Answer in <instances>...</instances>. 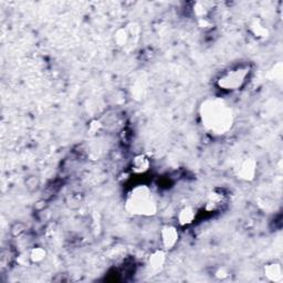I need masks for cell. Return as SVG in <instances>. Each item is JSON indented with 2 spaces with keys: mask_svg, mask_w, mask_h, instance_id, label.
<instances>
[{
  "mask_svg": "<svg viewBox=\"0 0 283 283\" xmlns=\"http://www.w3.org/2000/svg\"><path fill=\"white\" fill-rule=\"evenodd\" d=\"M199 118L206 132L214 136L227 134L234 126L232 110L219 98L204 100L199 106Z\"/></svg>",
  "mask_w": 283,
  "mask_h": 283,
  "instance_id": "obj_1",
  "label": "cell"
},
{
  "mask_svg": "<svg viewBox=\"0 0 283 283\" xmlns=\"http://www.w3.org/2000/svg\"><path fill=\"white\" fill-rule=\"evenodd\" d=\"M125 209L134 216L153 217L157 214L158 206L150 188L146 185H138L128 192Z\"/></svg>",
  "mask_w": 283,
  "mask_h": 283,
  "instance_id": "obj_2",
  "label": "cell"
},
{
  "mask_svg": "<svg viewBox=\"0 0 283 283\" xmlns=\"http://www.w3.org/2000/svg\"><path fill=\"white\" fill-rule=\"evenodd\" d=\"M251 72V68L248 64H240L230 68L224 71L216 81V86L222 91L234 92L238 91L247 83Z\"/></svg>",
  "mask_w": 283,
  "mask_h": 283,
  "instance_id": "obj_3",
  "label": "cell"
},
{
  "mask_svg": "<svg viewBox=\"0 0 283 283\" xmlns=\"http://www.w3.org/2000/svg\"><path fill=\"white\" fill-rule=\"evenodd\" d=\"M234 172L240 180L251 182L254 180L256 172H258V164L252 157H246L236 166Z\"/></svg>",
  "mask_w": 283,
  "mask_h": 283,
  "instance_id": "obj_4",
  "label": "cell"
},
{
  "mask_svg": "<svg viewBox=\"0 0 283 283\" xmlns=\"http://www.w3.org/2000/svg\"><path fill=\"white\" fill-rule=\"evenodd\" d=\"M160 238L162 248L168 251L174 249L175 246L178 244V241H180V232H178V230L175 226L166 224V226L160 229Z\"/></svg>",
  "mask_w": 283,
  "mask_h": 283,
  "instance_id": "obj_5",
  "label": "cell"
},
{
  "mask_svg": "<svg viewBox=\"0 0 283 283\" xmlns=\"http://www.w3.org/2000/svg\"><path fill=\"white\" fill-rule=\"evenodd\" d=\"M227 202V197L220 190H214L208 194L205 209L209 212H214L222 209Z\"/></svg>",
  "mask_w": 283,
  "mask_h": 283,
  "instance_id": "obj_6",
  "label": "cell"
},
{
  "mask_svg": "<svg viewBox=\"0 0 283 283\" xmlns=\"http://www.w3.org/2000/svg\"><path fill=\"white\" fill-rule=\"evenodd\" d=\"M166 250L164 249H158L152 252L148 256V266L150 272L157 274L164 269L165 264H166Z\"/></svg>",
  "mask_w": 283,
  "mask_h": 283,
  "instance_id": "obj_7",
  "label": "cell"
},
{
  "mask_svg": "<svg viewBox=\"0 0 283 283\" xmlns=\"http://www.w3.org/2000/svg\"><path fill=\"white\" fill-rule=\"evenodd\" d=\"M248 30H249V34L256 40L264 41V40L268 39L270 36L269 28L266 27V24L259 18L251 20L249 24Z\"/></svg>",
  "mask_w": 283,
  "mask_h": 283,
  "instance_id": "obj_8",
  "label": "cell"
},
{
  "mask_svg": "<svg viewBox=\"0 0 283 283\" xmlns=\"http://www.w3.org/2000/svg\"><path fill=\"white\" fill-rule=\"evenodd\" d=\"M264 274L266 280L274 283H280L283 280V270L280 262L271 261L264 266Z\"/></svg>",
  "mask_w": 283,
  "mask_h": 283,
  "instance_id": "obj_9",
  "label": "cell"
},
{
  "mask_svg": "<svg viewBox=\"0 0 283 283\" xmlns=\"http://www.w3.org/2000/svg\"><path fill=\"white\" fill-rule=\"evenodd\" d=\"M150 160L148 155L138 154L130 160V170L136 175H143L150 170Z\"/></svg>",
  "mask_w": 283,
  "mask_h": 283,
  "instance_id": "obj_10",
  "label": "cell"
},
{
  "mask_svg": "<svg viewBox=\"0 0 283 283\" xmlns=\"http://www.w3.org/2000/svg\"><path fill=\"white\" fill-rule=\"evenodd\" d=\"M197 217V210L192 206H184L177 214V222L182 227L192 224Z\"/></svg>",
  "mask_w": 283,
  "mask_h": 283,
  "instance_id": "obj_11",
  "label": "cell"
},
{
  "mask_svg": "<svg viewBox=\"0 0 283 283\" xmlns=\"http://www.w3.org/2000/svg\"><path fill=\"white\" fill-rule=\"evenodd\" d=\"M214 4L208 2H192V12L195 17L198 19H204L208 18L209 14H210Z\"/></svg>",
  "mask_w": 283,
  "mask_h": 283,
  "instance_id": "obj_12",
  "label": "cell"
},
{
  "mask_svg": "<svg viewBox=\"0 0 283 283\" xmlns=\"http://www.w3.org/2000/svg\"><path fill=\"white\" fill-rule=\"evenodd\" d=\"M130 41L128 31L125 27H120L118 29L115 30V32L113 34V42L114 44L118 46L120 49L125 48L128 44Z\"/></svg>",
  "mask_w": 283,
  "mask_h": 283,
  "instance_id": "obj_13",
  "label": "cell"
},
{
  "mask_svg": "<svg viewBox=\"0 0 283 283\" xmlns=\"http://www.w3.org/2000/svg\"><path fill=\"white\" fill-rule=\"evenodd\" d=\"M28 254L31 264H40L46 260L48 252H46V250L44 247L36 246V247H32L28 251Z\"/></svg>",
  "mask_w": 283,
  "mask_h": 283,
  "instance_id": "obj_14",
  "label": "cell"
},
{
  "mask_svg": "<svg viewBox=\"0 0 283 283\" xmlns=\"http://www.w3.org/2000/svg\"><path fill=\"white\" fill-rule=\"evenodd\" d=\"M24 186L26 190H27L29 192H36L41 186L40 178L36 175H29L24 180Z\"/></svg>",
  "mask_w": 283,
  "mask_h": 283,
  "instance_id": "obj_15",
  "label": "cell"
},
{
  "mask_svg": "<svg viewBox=\"0 0 283 283\" xmlns=\"http://www.w3.org/2000/svg\"><path fill=\"white\" fill-rule=\"evenodd\" d=\"M26 232V224L22 222H14L10 224L9 232L12 238H19Z\"/></svg>",
  "mask_w": 283,
  "mask_h": 283,
  "instance_id": "obj_16",
  "label": "cell"
},
{
  "mask_svg": "<svg viewBox=\"0 0 283 283\" xmlns=\"http://www.w3.org/2000/svg\"><path fill=\"white\" fill-rule=\"evenodd\" d=\"M128 31V34H130V40L136 41L140 38V27L138 22H130L126 24V27H125Z\"/></svg>",
  "mask_w": 283,
  "mask_h": 283,
  "instance_id": "obj_17",
  "label": "cell"
},
{
  "mask_svg": "<svg viewBox=\"0 0 283 283\" xmlns=\"http://www.w3.org/2000/svg\"><path fill=\"white\" fill-rule=\"evenodd\" d=\"M48 206H49L48 200H46V198H41V199H39V200H36L34 202V212L36 214H39V212H42L46 210V209H48Z\"/></svg>",
  "mask_w": 283,
  "mask_h": 283,
  "instance_id": "obj_18",
  "label": "cell"
},
{
  "mask_svg": "<svg viewBox=\"0 0 283 283\" xmlns=\"http://www.w3.org/2000/svg\"><path fill=\"white\" fill-rule=\"evenodd\" d=\"M103 128V124L100 120H92L88 123V132L91 134H98Z\"/></svg>",
  "mask_w": 283,
  "mask_h": 283,
  "instance_id": "obj_19",
  "label": "cell"
},
{
  "mask_svg": "<svg viewBox=\"0 0 283 283\" xmlns=\"http://www.w3.org/2000/svg\"><path fill=\"white\" fill-rule=\"evenodd\" d=\"M214 276H216L218 280H226L227 278H229L230 272L226 266H219V268H217L216 271H214Z\"/></svg>",
  "mask_w": 283,
  "mask_h": 283,
  "instance_id": "obj_20",
  "label": "cell"
},
{
  "mask_svg": "<svg viewBox=\"0 0 283 283\" xmlns=\"http://www.w3.org/2000/svg\"><path fill=\"white\" fill-rule=\"evenodd\" d=\"M17 262H18V264L24 266H27V264H31L28 252H24V254L17 256Z\"/></svg>",
  "mask_w": 283,
  "mask_h": 283,
  "instance_id": "obj_21",
  "label": "cell"
},
{
  "mask_svg": "<svg viewBox=\"0 0 283 283\" xmlns=\"http://www.w3.org/2000/svg\"><path fill=\"white\" fill-rule=\"evenodd\" d=\"M197 22H198V26L200 27L202 29L204 30H206V29H210L212 27V22H210V19L209 18H204V19H198L197 20Z\"/></svg>",
  "mask_w": 283,
  "mask_h": 283,
  "instance_id": "obj_22",
  "label": "cell"
}]
</instances>
